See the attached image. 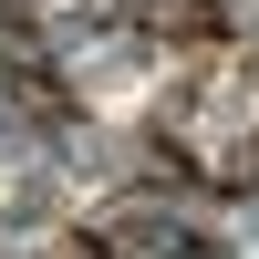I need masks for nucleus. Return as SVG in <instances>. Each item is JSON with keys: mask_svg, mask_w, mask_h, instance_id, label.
I'll return each instance as SVG.
<instances>
[{"mask_svg": "<svg viewBox=\"0 0 259 259\" xmlns=\"http://www.w3.org/2000/svg\"><path fill=\"white\" fill-rule=\"evenodd\" d=\"M124 21H135L145 41H166V52H218L239 11H228V0H135Z\"/></svg>", "mask_w": 259, "mask_h": 259, "instance_id": "nucleus-1", "label": "nucleus"}, {"mask_svg": "<svg viewBox=\"0 0 259 259\" xmlns=\"http://www.w3.org/2000/svg\"><path fill=\"white\" fill-rule=\"evenodd\" d=\"M41 259H114V249H104V239H94V228H62V239H52V249H41Z\"/></svg>", "mask_w": 259, "mask_h": 259, "instance_id": "nucleus-2", "label": "nucleus"}]
</instances>
